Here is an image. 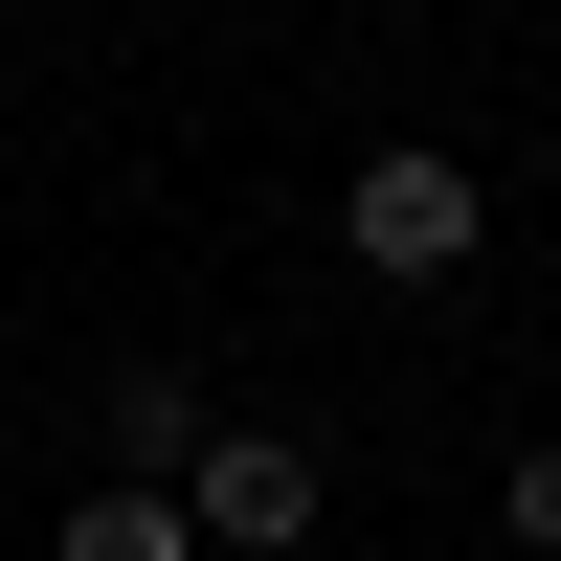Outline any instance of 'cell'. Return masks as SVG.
Instances as JSON below:
<instances>
[{
    "mask_svg": "<svg viewBox=\"0 0 561 561\" xmlns=\"http://www.w3.org/2000/svg\"><path fill=\"white\" fill-rule=\"evenodd\" d=\"M337 248H359V270H382V293H449V270H472V248H494V180H472V158H449V135H382V158H359V180H337Z\"/></svg>",
    "mask_w": 561,
    "mask_h": 561,
    "instance_id": "obj_1",
    "label": "cell"
},
{
    "mask_svg": "<svg viewBox=\"0 0 561 561\" xmlns=\"http://www.w3.org/2000/svg\"><path fill=\"white\" fill-rule=\"evenodd\" d=\"M314 517H337V472H314V427H225L203 472H180V539H203V561H293Z\"/></svg>",
    "mask_w": 561,
    "mask_h": 561,
    "instance_id": "obj_2",
    "label": "cell"
},
{
    "mask_svg": "<svg viewBox=\"0 0 561 561\" xmlns=\"http://www.w3.org/2000/svg\"><path fill=\"white\" fill-rule=\"evenodd\" d=\"M45 561H203V539H180V494H113V472H90L68 517H45Z\"/></svg>",
    "mask_w": 561,
    "mask_h": 561,
    "instance_id": "obj_3",
    "label": "cell"
},
{
    "mask_svg": "<svg viewBox=\"0 0 561 561\" xmlns=\"http://www.w3.org/2000/svg\"><path fill=\"white\" fill-rule=\"evenodd\" d=\"M494 517H517V539H539V561H561V427H539V449H517V472H494Z\"/></svg>",
    "mask_w": 561,
    "mask_h": 561,
    "instance_id": "obj_4",
    "label": "cell"
}]
</instances>
